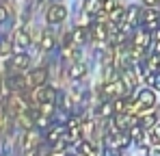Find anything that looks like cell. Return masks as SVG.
Returning <instances> with one entry per match:
<instances>
[{
	"instance_id": "1",
	"label": "cell",
	"mask_w": 160,
	"mask_h": 156,
	"mask_svg": "<svg viewBox=\"0 0 160 156\" xmlns=\"http://www.w3.org/2000/svg\"><path fill=\"white\" fill-rule=\"evenodd\" d=\"M156 102V96H154V91H149V89H141V93H138V98L132 102V115H138V113H143V111H147V108H152Z\"/></svg>"
},
{
	"instance_id": "2",
	"label": "cell",
	"mask_w": 160,
	"mask_h": 156,
	"mask_svg": "<svg viewBox=\"0 0 160 156\" xmlns=\"http://www.w3.org/2000/svg\"><path fill=\"white\" fill-rule=\"evenodd\" d=\"M126 93H128V89H126V85H123L121 80H108L106 87L102 89V98H104V100L121 98V96H126Z\"/></svg>"
},
{
	"instance_id": "3",
	"label": "cell",
	"mask_w": 160,
	"mask_h": 156,
	"mask_svg": "<svg viewBox=\"0 0 160 156\" xmlns=\"http://www.w3.org/2000/svg\"><path fill=\"white\" fill-rule=\"evenodd\" d=\"M141 22H143V28L145 30H156L158 28V22H160V9H154V7L145 9L141 13Z\"/></svg>"
},
{
	"instance_id": "4",
	"label": "cell",
	"mask_w": 160,
	"mask_h": 156,
	"mask_svg": "<svg viewBox=\"0 0 160 156\" xmlns=\"http://www.w3.org/2000/svg\"><path fill=\"white\" fill-rule=\"evenodd\" d=\"M106 143L110 148H126L130 143V137L126 134V130H119V128H112L106 134Z\"/></svg>"
},
{
	"instance_id": "5",
	"label": "cell",
	"mask_w": 160,
	"mask_h": 156,
	"mask_svg": "<svg viewBox=\"0 0 160 156\" xmlns=\"http://www.w3.org/2000/svg\"><path fill=\"white\" fill-rule=\"evenodd\" d=\"M134 124H138V122H136V117H134L132 113H117L112 117V126L119 130H130Z\"/></svg>"
},
{
	"instance_id": "6",
	"label": "cell",
	"mask_w": 160,
	"mask_h": 156,
	"mask_svg": "<svg viewBox=\"0 0 160 156\" xmlns=\"http://www.w3.org/2000/svg\"><path fill=\"white\" fill-rule=\"evenodd\" d=\"M46 18H48V22H50V24H61V22L67 18V9H65L63 4H52V7L48 9Z\"/></svg>"
},
{
	"instance_id": "7",
	"label": "cell",
	"mask_w": 160,
	"mask_h": 156,
	"mask_svg": "<svg viewBox=\"0 0 160 156\" xmlns=\"http://www.w3.org/2000/svg\"><path fill=\"white\" fill-rule=\"evenodd\" d=\"M136 48H141V50H147L149 48V44H152V35H149V30H145V28H141V30H136L134 33V41H132Z\"/></svg>"
},
{
	"instance_id": "8",
	"label": "cell",
	"mask_w": 160,
	"mask_h": 156,
	"mask_svg": "<svg viewBox=\"0 0 160 156\" xmlns=\"http://www.w3.org/2000/svg\"><path fill=\"white\" fill-rule=\"evenodd\" d=\"M89 33H91V37H93L95 41H106V37H108L106 22H93L91 28H89Z\"/></svg>"
},
{
	"instance_id": "9",
	"label": "cell",
	"mask_w": 160,
	"mask_h": 156,
	"mask_svg": "<svg viewBox=\"0 0 160 156\" xmlns=\"http://www.w3.org/2000/svg\"><path fill=\"white\" fill-rule=\"evenodd\" d=\"M28 87H37V85H46L48 80V72L46 70H32L30 74H26Z\"/></svg>"
},
{
	"instance_id": "10",
	"label": "cell",
	"mask_w": 160,
	"mask_h": 156,
	"mask_svg": "<svg viewBox=\"0 0 160 156\" xmlns=\"http://www.w3.org/2000/svg\"><path fill=\"white\" fill-rule=\"evenodd\" d=\"M28 63H30V56H28V54H15V56H11V61H9V70H13V72L26 70Z\"/></svg>"
},
{
	"instance_id": "11",
	"label": "cell",
	"mask_w": 160,
	"mask_h": 156,
	"mask_svg": "<svg viewBox=\"0 0 160 156\" xmlns=\"http://www.w3.org/2000/svg\"><path fill=\"white\" fill-rule=\"evenodd\" d=\"M84 13L87 15H100L104 11V2L102 0H84Z\"/></svg>"
},
{
	"instance_id": "12",
	"label": "cell",
	"mask_w": 160,
	"mask_h": 156,
	"mask_svg": "<svg viewBox=\"0 0 160 156\" xmlns=\"http://www.w3.org/2000/svg\"><path fill=\"white\" fill-rule=\"evenodd\" d=\"M121 82L126 85V89H128V91H134V89H136V74L132 72V67L121 70Z\"/></svg>"
},
{
	"instance_id": "13",
	"label": "cell",
	"mask_w": 160,
	"mask_h": 156,
	"mask_svg": "<svg viewBox=\"0 0 160 156\" xmlns=\"http://www.w3.org/2000/svg\"><path fill=\"white\" fill-rule=\"evenodd\" d=\"M37 148H39V134H37L32 128L26 130V137H24V150L30 152V150H37Z\"/></svg>"
},
{
	"instance_id": "14",
	"label": "cell",
	"mask_w": 160,
	"mask_h": 156,
	"mask_svg": "<svg viewBox=\"0 0 160 156\" xmlns=\"http://www.w3.org/2000/svg\"><path fill=\"white\" fill-rule=\"evenodd\" d=\"M13 46L18 48V50H24L30 46V37H28L26 30H18L15 35H13Z\"/></svg>"
},
{
	"instance_id": "15",
	"label": "cell",
	"mask_w": 160,
	"mask_h": 156,
	"mask_svg": "<svg viewBox=\"0 0 160 156\" xmlns=\"http://www.w3.org/2000/svg\"><path fill=\"white\" fill-rule=\"evenodd\" d=\"M37 44H39V48H41V50L48 52V50H52L54 46H56V39H54L52 33H43V35H41V39H39Z\"/></svg>"
},
{
	"instance_id": "16",
	"label": "cell",
	"mask_w": 160,
	"mask_h": 156,
	"mask_svg": "<svg viewBox=\"0 0 160 156\" xmlns=\"http://www.w3.org/2000/svg\"><path fill=\"white\" fill-rule=\"evenodd\" d=\"M89 37H91V33H89L84 26H78V28L72 33V41H74V44H82V41H87Z\"/></svg>"
},
{
	"instance_id": "17",
	"label": "cell",
	"mask_w": 160,
	"mask_h": 156,
	"mask_svg": "<svg viewBox=\"0 0 160 156\" xmlns=\"http://www.w3.org/2000/svg\"><path fill=\"white\" fill-rule=\"evenodd\" d=\"M84 74H87V65H84V63H80V61H78V63H74V65L69 67V78H74V80L82 78Z\"/></svg>"
},
{
	"instance_id": "18",
	"label": "cell",
	"mask_w": 160,
	"mask_h": 156,
	"mask_svg": "<svg viewBox=\"0 0 160 156\" xmlns=\"http://www.w3.org/2000/svg\"><path fill=\"white\" fill-rule=\"evenodd\" d=\"M138 124H141L143 128H154V126H156V115H154V113H147V115H143V117L138 119Z\"/></svg>"
},
{
	"instance_id": "19",
	"label": "cell",
	"mask_w": 160,
	"mask_h": 156,
	"mask_svg": "<svg viewBox=\"0 0 160 156\" xmlns=\"http://www.w3.org/2000/svg\"><path fill=\"white\" fill-rule=\"evenodd\" d=\"M95 128H98V124L93 122V119H89V122H84L82 126H80V130H82V137L87 139V137H91L93 132H95Z\"/></svg>"
},
{
	"instance_id": "20",
	"label": "cell",
	"mask_w": 160,
	"mask_h": 156,
	"mask_svg": "<svg viewBox=\"0 0 160 156\" xmlns=\"http://www.w3.org/2000/svg\"><path fill=\"white\" fill-rule=\"evenodd\" d=\"M39 113L52 117V115H54V104L52 102H41V104H39Z\"/></svg>"
},
{
	"instance_id": "21",
	"label": "cell",
	"mask_w": 160,
	"mask_h": 156,
	"mask_svg": "<svg viewBox=\"0 0 160 156\" xmlns=\"http://www.w3.org/2000/svg\"><path fill=\"white\" fill-rule=\"evenodd\" d=\"M61 137H63V128H54V130H50V132H48V141H50V143L58 141Z\"/></svg>"
},
{
	"instance_id": "22",
	"label": "cell",
	"mask_w": 160,
	"mask_h": 156,
	"mask_svg": "<svg viewBox=\"0 0 160 156\" xmlns=\"http://www.w3.org/2000/svg\"><path fill=\"white\" fill-rule=\"evenodd\" d=\"M152 44H154V52H160V28L154 30V35H152Z\"/></svg>"
},
{
	"instance_id": "23",
	"label": "cell",
	"mask_w": 160,
	"mask_h": 156,
	"mask_svg": "<svg viewBox=\"0 0 160 156\" xmlns=\"http://www.w3.org/2000/svg\"><path fill=\"white\" fill-rule=\"evenodd\" d=\"M11 52V41L9 39H0V54H9Z\"/></svg>"
},
{
	"instance_id": "24",
	"label": "cell",
	"mask_w": 160,
	"mask_h": 156,
	"mask_svg": "<svg viewBox=\"0 0 160 156\" xmlns=\"http://www.w3.org/2000/svg\"><path fill=\"white\" fill-rule=\"evenodd\" d=\"M112 111H115V108H112L110 104H102V106H100V115H102V117H110Z\"/></svg>"
},
{
	"instance_id": "25",
	"label": "cell",
	"mask_w": 160,
	"mask_h": 156,
	"mask_svg": "<svg viewBox=\"0 0 160 156\" xmlns=\"http://www.w3.org/2000/svg\"><path fill=\"white\" fill-rule=\"evenodd\" d=\"M152 139H154V143H160V124L152 128Z\"/></svg>"
},
{
	"instance_id": "26",
	"label": "cell",
	"mask_w": 160,
	"mask_h": 156,
	"mask_svg": "<svg viewBox=\"0 0 160 156\" xmlns=\"http://www.w3.org/2000/svg\"><path fill=\"white\" fill-rule=\"evenodd\" d=\"M115 9H117V2H115V0H106V2H104V11H106V13H112Z\"/></svg>"
},
{
	"instance_id": "27",
	"label": "cell",
	"mask_w": 160,
	"mask_h": 156,
	"mask_svg": "<svg viewBox=\"0 0 160 156\" xmlns=\"http://www.w3.org/2000/svg\"><path fill=\"white\" fill-rule=\"evenodd\" d=\"M147 156H160V143H156L154 148L147 150Z\"/></svg>"
},
{
	"instance_id": "28",
	"label": "cell",
	"mask_w": 160,
	"mask_h": 156,
	"mask_svg": "<svg viewBox=\"0 0 160 156\" xmlns=\"http://www.w3.org/2000/svg\"><path fill=\"white\" fill-rule=\"evenodd\" d=\"M7 18H9V13H7V9L0 4V24H2V22H7Z\"/></svg>"
},
{
	"instance_id": "29",
	"label": "cell",
	"mask_w": 160,
	"mask_h": 156,
	"mask_svg": "<svg viewBox=\"0 0 160 156\" xmlns=\"http://www.w3.org/2000/svg\"><path fill=\"white\" fill-rule=\"evenodd\" d=\"M147 7H156V4H160V0H143Z\"/></svg>"
},
{
	"instance_id": "30",
	"label": "cell",
	"mask_w": 160,
	"mask_h": 156,
	"mask_svg": "<svg viewBox=\"0 0 160 156\" xmlns=\"http://www.w3.org/2000/svg\"><path fill=\"white\" fill-rule=\"evenodd\" d=\"M154 87L160 91V76H156V80H154Z\"/></svg>"
}]
</instances>
